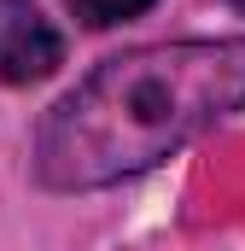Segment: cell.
Here are the masks:
<instances>
[{
  "label": "cell",
  "mask_w": 245,
  "mask_h": 251,
  "mask_svg": "<svg viewBox=\"0 0 245 251\" xmlns=\"http://www.w3.org/2000/svg\"><path fill=\"white\" fill-rule=\"evenodd\" d=\"M234 6H240V12H245V0H234Z\"/></svg>",
  "instance_id": "obj_4"
},
{
  "label": "cell",
  "mask_w": 245,
  "mask_h": 251,
  "mask_svg": "<svg viewBox=\"0 0 245 251\" xmlns=\"http://www.w3.org/2000/svg\"><path fill=\"white\" fill-rule=\"evenodd\" d=\"M64 64L59 29L29 6V0H0V82L29 88Z\"/></svg>",
  "instance_id": "obj_2"
},
{
  "label": "cell",
  "mask_w": 245,
  "mask_h": 251,
  "mask_svg": "<svg viewBox=\"0 0 245 251\" xmlns=\"http://www.w3.org/2000/svg\"><path fill=\"white\" fill-rule=\"evenodd\" d=\"M245 105V41H152L82 76L35 134V176L59 193L140 176Z\"/></svg>",
  "instance_id": "obj_1"
},
{
  "label": "cell",
  "mask_w": 245,
  "mask_h": 251,
  "mask_svg": "<svg viewBox=\"0 0 245 251\" xmlns=\"http://www.w3.org/2000/svg\"><path fill=\"white\" fill-rule=\"evenodd\" d=\"M152 0H70V12L88 24V29H111V24H122V18H140Z\"/></svg>",
  "instance_id": "obj_3"
}]
</instances>
